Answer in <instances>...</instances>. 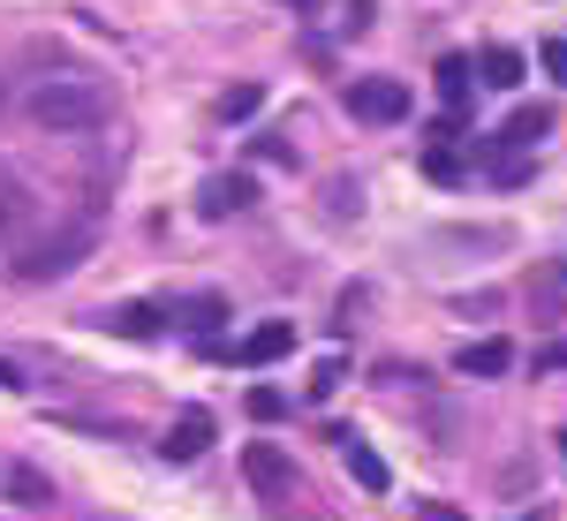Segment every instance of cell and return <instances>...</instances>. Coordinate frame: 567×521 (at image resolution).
Instances as JSON below:
<instances>
[{"label":"cell","instance_id":"cell-17","mask_svg":"<svg viewBox=\"0 0 567 521\" xmlns=\"http://www.w3.org/2000/svg\"><path fill=\"white\" fill-rule=\"evenodd\" d=\"M258 106H265V91H258V84H235L227 98H219V122H250Z\"/></svg>","mask_w":567,"mask_h":521},{"label":"cell","instance_id":"cell-6","mask_svg":"<svg viewBox=\"0 0 567 521\" xmlns=\"http://www.w3.org/2000/svg\"><path fill=\"white\" fill-rule=\"evenodd\" d=\"M213 416H205V408H182L175 424H167V438H159V454H167V461H197V454H205V446H213Z\"/></svg>","mask_w":567,"mask_h":521},{"label":"cell","instance_id":"cell-25","mask_svg":"<svg viewBox=\"0 0 567 521\" xmlns=\"http://www.w3.org/2000/svg\"><path fill=\"white\" fill-rule=\"evenodd\" d=\"M0 114H8V84H0Z\"/></svg>","mask_w":567,"mask_h":521},{"label":"cell","instance_id":"cell-27","mask_svg":"<svg viewBox=\"0 0 567 521\" xmlns=\"http://www.w3.org/2000/svg\"><path fill=\"white\" fill-rule=\"evenodd\" d=\"M560 280H567V264H560Z\"/></svg>","mask_w":567,"mask_h":521},{"label":"cell","instance_id":"cell-1","mask_svg":"<svg viewBox=\"0 0 567 521\" xmlns=\"http://www.w3.org/2000/svg\"><path fill=\"white\" fill-rule=\"evenodd\" d=\"M31 122H39L45 136H84L106 122V91L91 84V76H45L39 91H31Z\"/></svg>","mask_w":567,"mask_h":521},{"label":"cell","instance_id":"cell-21","mask_svg":"<svg viewBox=\"0 0 567 521\" xmlns=\"http://www.w3.org/2000/svg\"><path fill=\"white\" fill-rule=\"evenodd\" d=\"M416 521H470V514H454V507H439V499H424V507H416Z\"/></svg>","mask_w":567,"mask_h":521},{"label":"cell","instance_id":"cell-2","mask_svg":"<svg viewBox=\"0 0 567 521\" xmlns=\"http://www.w3.org/2000/svg\"><path fill=\"white\" fill-rule=\"evenodd\" d=\"M349 114H355V122H371V129L409 122V84H401V76H355V84H349Z\"/></svg>","mask_w":567,"mask_h":521},{"label":"cell","instance_id":"cell-24","mask_svg":"<svg viewBox=\"0 0 567 521\" xmlns=\"http://www.w3.org/2000/svg\"><path fill=\"white\" fill-rule=\"evenodd\" d=\"M296 8H326V0H296Z\"/></svg>","mask_w":567,"mask_h":521},{"label":"cell","instance_id":"cell-15","mask_svg":"<svg viewBox=\"0 0 567 521\" xmlns=\"http://www.w3.org/2000/svg\"><path fill=\"white\" fill-rule=\"evenodd\" d=\"M8 491H16V507H45V499H53V483H45L31 461H16V469H8Z\"/></svg>","mask_w":567,"mask_h":521},{"label":"cell","instance_id":"cell-8","mask_svg":"<svg viewBox=\"0 0 567 521\" xmlns=\"http://www.w3.org/2000/svg\"><path fill=\"white\" fill-rule=\"evenodd\" d=\"M31 219H39V197L23 181H0V250H16L31 235Z\"/></svg>","mask_w":567,"mask_h":521},{"label":"cell","instance_id":"cell-3","mask_svg":"<svg viewBox=\"0 0 567 521\" xmlns=\"http://www.w3.org/2000/svg\"><path fill=\"white\" fill-rule=\"evenodd\" d=\"M91 250V227H69V235H53V242H39L31 258L16 264V280H61V272H76Z\"/></svg>","mask_w":567,"mask_h":521},{"label":"cell","instance_id":"cell-20","mask_svg":"<svg viewBox=\"0 0 567 521\" xmlns=\"http://www.w3.org/2000/svg\"><path fill=\"white\" fill-rule=\"evenodd\" d=\"M250 416H258V424H272V416H280V393L258 386V393H250Z\"/></svg>","mask_w":567,"mask_h":521},{"label":"cell","instance_id":"cell-26","mask_svg":"<svg viewBox=\"0 0 567 521\" xmlns=\"http://www.w3.org/2000/svg\"><path fill=\"white\" fill-rule=\"evenodd\" d=\"M560 469H567V438H560Z\"/></svg>","mask_w":567,"mask_h":521},{"label":"cell","instance_id":"cell-18","mask_svg":"<svg viewBox=\"0 0 567 521\" xmlns=\"http://www.w3.org/2000/svg\"><path fill=\"white\" fill-rule=\"evenodd\" d=\"M424 174H432V181H462V159H454L446 144H432V152H424Z\"/></svg>","mask_w":567,"mask_h":521},{"label":"cell","instance_id":"cell-13","mask_svg":"<svg viewBox=\"0 0 567 521\" xmlns=\"http://www.w3.org/2000/svg\"><path fill=\"white\" fill-rule=\"evenodd\" d=\"M470 84H484V76H477V61H462V53H446V61H439V98H446L454 114H462V98H470Z\"/></svg>","mask_w":567,"mask_h":521},{"label":"cell","instance_id":"cell-22","mask_svg":"<svg viewBox=\"0 0 567 521\" xmlns=\"http://www.w3.org/2000/svg\"><path fill=\"white\" fill-rule=\"evenodd\" d=\"M537 371H567V341H553L545 355H537Z\"/></svg>","mask_w":567,"mask_h":521},{"label":"cell","instance_id":"cell-9","mask_svg":"<svg viewBox=\"0 0 567 521\" xmlns=\"http://www.w3.org/2000/svg\"><path fill=\"white\" fill-rule=\"evenodd\" d=\"M99 325H106V333H122V341H152V333L167 325V303H122V310H106Z\"/></svg>","mask_w":567,"mask_h":521},{"label":"cell","instance_id":"cell-14","mask_svg":"<svg viewBox=\"0 0 567 521\" xmlns=\"http://www.w3.org/2000/svg\"><path fill=\"white\" fill-rule=\"evenodd\" d=\"M545 129H553V106H515V114H507V129H499V136H507V144H537Z\"/></svg>","mask_w":567,"mask_h":521},{"label":"cell","instance_id":"cell-12","mask_svg":"<svg viewBox=\"0 0 567 521\" xmlns=\"http://www.w3.org/2000/svg\"><path fill=\"white\" fill-rule=\"evenodd\" d=\"M477 76L492 91H515V84H523V53H515V45H484V53H477Z\"/></svg>","mask_w":567,"mask_h":521},{"label":"cell","instance_id":"cell-16","mask_svg":"<svg viewBox=\"0 0 567 521\" xmlns=\"http://www.w3.org/2000/svg\"><path fill=\"white\" fill-rule=\"evenodd\" d=\"M219 317H227V303H219V295H189V303H182V325H189V333H213Z\"/></svg>","mask_w":567,"mask_h":521},{"label":"cell","instance_id":"cell-19","mask_svg":"<svg viewBox=\"0 0 567 521\" xmlns=\"http://www.w3.org/2000/svg\"><path fill=\"white\" fill-rule=\"evenodd\" d=\"M545 76L567 84V39H545Z\"/></svg>","mask_w":567,"mask_h":521},{"label":"cell","instance_id":"cell-11","mask_svg":"<svg viewBox=\"0 0 567 521\" xmlns=\"http://www.w3.org/2000/svg\"><path fill=\"white\" fill-rule=\"evenodd\" d=\"M288 347H296V325H288V317H272V325H258V333L235 347V355H243V363H280Z\"/></svg>","mask_w":567,"mask_h":521},{"label":"cell","instance_id":"cell-5","mask_svg":"<svg viewBox=\"0 0 567 521\" xmlns=\"http://www.w3.org/2000/svg\"><path fill=\"white\" fill-rule=\"evenodd\" d=\"M243 477L258 483V491H272V499H288L296 469H288V454H280L272 438H250V446H243Z\"/></svg>","mask_w":567,"mask_h":521},{"label":"cell","instance_id":"cell-7","mask_svg":"<svg viewBox=\"0 0 567 521\" xmlns=\"http://www.w3.org/2000/svg\"><path fill=\"white\" fill-rule=\"evenodd\" d=\"M333 446H341V461H349V477L363 483L371 499H379V491H393V469H386V461H379V454H371V446H363L355 431H333Z\"/></svg>","mask_w":567,"mask_h":521},{"label":"cell","instance_id":"cell-4","mask_svg":"<svg viewBox=\"0 0 567 521\" xmlns=\"http://www.w3.org/2000/svg\"><path fill=\"white\" fill-rule=\"evenodd\" d=\"M258 205V181L250 174H213L205 189H197V212L205 219H235V212H250Z\"/></svg>","mask_w":567,"mask_h":521},{"label":"cell","instance_id":"cell-23","mask_svg":"<svg viewBox=\"0 0 567 521\" xmlns=\"http://www.w3.org/2000/svg\"><path fill=\"white\" fill-rule=\"evenodd\" d=\"M523 521H553V514H545V507H529V514H523Z\"/></svg>","mask_w":567,"mask_h":521},{"label":"cell","instance_id":"cell-10","mask_svg":"<svg viewBox=\"0 0 567 521\" xmlns=\"http://www.w3.org/2000/svg\"><path fill=\"white\" fill-rule=\"evenodd\" d=\"M454 371H462V378H499V371H515V347L507 341H470L454 355Z\"/></svg>","mask_w":567,"mask_h":521}]
</instances>
